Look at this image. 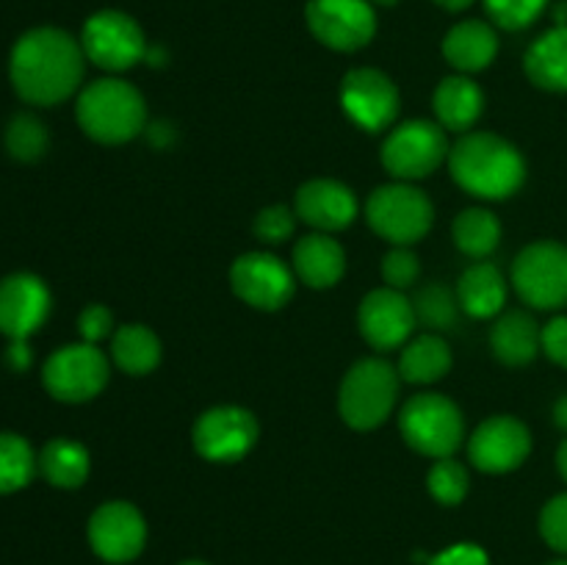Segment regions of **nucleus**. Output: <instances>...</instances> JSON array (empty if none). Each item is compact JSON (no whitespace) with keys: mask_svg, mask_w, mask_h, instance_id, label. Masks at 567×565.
I'll list each match as a JSON object with an SVG mask.
<instances>
[{"mask_svg":"<svg viewBox=\"0 0 567 565\" xmlns=\"http://www.w3.org/2000/svg\"><path fill=\"white\" fill-rule=\"evenodd\" d=\"M78 330L86 343H97L103 338H109V332L114 330V316L105 305H89L78 316Z\"/></svg>","mask_w":567,"mask_h":565,"instance_id":"nucleus-38","label":"nucleus"},{"mask_svg":"<svg viewBox=\"0 0 567 565\" xmlns=\"http://www.w3.org/2000/svg\"><path fill=\"white\" fill-rule=\"evenodd\" d=\"M230 286L238 299L258 310H277L291 299L293 271L271 253H247L230 269Z\"/></svg>","mask_w":567,"mask_h":565,"instance_id":"nucleus-15","label":"nucleus"},{"mask_svg":"<svg viewBox=\"0 0 567 565\" xmlns=\"http://www.w3.org/2000/svg\"><path fill=\"white\" fill-rule=\"evenodd\" d=\"M415 308L396 288H377L365 294L358 310V325L365 341L380 352L402 347L415 327Z\"/></svg>","mask_w":567,"mask_h":565,"instance_id":"nucleus-17","label":"nucleus"},{"mask_svg":"<svg viewBox=\"0 0 567 565\" xmlns=\"http://www.w3.org/2000/svg\"><path fill=\"white\" fill-rule=\"evenodd\" d=\"M39 469L31 443L14 432H0V496L25 487Z\"/></svg>","mask_w":567,"mask_h":565,"instance_id":"nucleus-30","label":"nucleus"},{"mask_svg":"<svg viewBox=\"0 0 567 565\" xmlns=\"http://www.w3.org/2000/svg\"><path fill=\"white\" fill-rule=\"evenodd\" d=\"M491 347L502 363L526 366L543 349V330L526 310H507L493 325Z\"/></svg>","mask_w":567,"mask_h":565,"instance_id":"nucleus-22","label":"nucleus"},{"mask_svg":"<svg viewBox=\"0 0 567 565\" xmlns=\"http://www.w3.org/2000/svg\"><path fill=\"white\" fill-rule=\"evenodd\" d=\"M526 75L548 92H567V25L543 33L526 53Z\"/></svg>","mask_w":567,"mask_h":565,"instance_id":"nucleus-25","label":"nucleus"},{"mask_svg":"<svg viewBox=\"0 0 567 565\" xmlns=\"http://www.w3.org/2000/svg\"><path fill=\"white\" fill-rule=\"evenodd\" d=\"M258 421L247 408L221 404L205 410L194 424V449L210 463L241 460L258 441Z\"/></svg>","mask_w":567,"mask_h":565,"instance_id":"nucleus-12","label":"nucleus"},{"mask_svg":"<svg viewBox=\"0 0 567 565\" xmlns=\"http://www.w3.org/2000/svg\"><path fill=\"white\" fill-rule=\"evenodd\" d=\"M449 170L460 188L482 199L513 197L526 181L524 155L496 133H465L449 150Z\"/></svg>","mask_w":567,"mask_h":565,"instance_id":"nucleus-2","label":"nucleus"},{"mask_svg":"<svg viewBox=\"0 0 567 565\" xmlns=\"http://www.w3.org/2000/svg\"><path fill=\"white\" fill-rule=\"evenodd\" d=\"M293 225H297V210L286 208V205H269L255 216V233L269 244L286 242L293 233Z\"/></svg>","mask_w":567,"mask_h":565,"instance_id":"nucleus-36","label":"nucleus"},{"mask_svg":"<svg viewBox=\"0 0 567 565\" xmlns=\"http://www.w3.org/2000/svg\"><path fill=\"white\" fill-rule=\"evenodd\" d=\"M305 17L313 37L341 53L365 48L377 33L371 0H310Z\"/></svg>","mask_w":567,"mask_h":565,"instance_id":"nucleus-11","label":"nucleus"},{"mask_svg":"<svg viewBox=\"0 0 567 565\" xmlns=\"http://www.w3.org/2000/svg\"><path fill=\"white\" fill-rule=\"evenodd\" d=\"M341 105L349 120L363 131H385L399 114V89L385 72L360 66L343 75Z\"/></svg>","mask_w":567,"mask_h":565,"instance_id":"nucleus-13","label":"nucleus"},{"mask_svg":"<svg viewBox=\"0 0 567 565\" xmlns=\"http://www.w3.org/2000/svg\"><path fill=\"white\" fill-rule=\"evenodd\" d=\"M554 421H557V427L567 430V393L565 397H559L557 404H554Z\"/></svg>","mask_w":567,"mask_h":565,"instance_id":"nucleus-42","label":"nucleus"},{"mask_svg":"<svg viewBox=\"0 0 567 565\" xmlns=\"http://www.w3.org/2000/svg\"><path fill=\"white\" fill-rule=\"evenodd\" d=\"M399 430L415 452L426 458H452L465 435L457 404L441 393H419L399 413Z\"/></svg>","mask_w":567,"mask_h":565,"instance_id":"nucleus-5","label":"nucleus"},{"mask_svg":"<svg viewBox=\"0 0 567 565\" xmlns=\"http://www.w3.org/2000/svg\"><path fill=\"white\" fill-rule=\"evenodd\" d=\"M293 210L302 222L316 227L319 233H336L343 230L358 216V199L354 192L343 183L330 181V177H319V181H308L297 192V203Z\"/></svg>","mask_w":567,"mask_h":565,"instance_id":"nucleus-19","label":"nucleus"},{"mask_svg":"<svg viewBox=\"0 0 567 565\" xmlns=\"http://www.w3.org/2000/svg\"><path fill=\"white\" fill-rule=\"evenodd\" d=\"M81 48L89 61L109 72H125L147 55V39L138 22L125 11L105 9L86 20Z\"/></svg>","mask_w":567,"mask_h":565,"instance_id":"nucleus-7","label":"nucleus"},{"mask_svg":"<svg viewBox=\"0 0 567 565\" xmlns=\"http://www.w3.org/2000/svg\"><path fill=\"white\" fill-rule=\"evenodd\" d=\"M546 6L548 0H485L487 17L507 31L529 28L546 11Z\"/></svg>","mask_w":567,"mask_h":565,"instance_id":"nucleus-34","label":"nucleus"},{"mask_svg":"<svg viewBox=\"0 0 567 565\" xmlns=\"http://www.w3.org/2000/svg\"><path fill=\"white\" fill-rule=\"evenodd\" d=\"M543 352L567 369V316H557L543 327Z\"/></svg>","mask_w":567,"mask_h":565,"instance_id":"nucleus-39","label":"nucleus"},{"mask_svg":"<svg viewBox=\"0 0 567 565\" xmlns=\"http://www.w3.org/2000/svg\"><path fill=\"white\" fill-rule=\"evenodd\" d=\"M415 319L424 321L432 330H446L457 321V308L460 299L449 291L441 282H430V286L421 288L413 299Z\"/></svg>","mask_w":567,"mask_h":565,"instance_id":"nucleus-32","label":"nucleus"},{"mask_svg":"<svg viewBox=\"0 0 567 565\" xmlns=\"http://www.w3.org/2000/svg\"><path fill=\"white\" fill-rule=\"evenodd\" d=\"M147 541V524L131 502H105L89 518V543L105 563H131Z\"/></svg>","mask_w":567,"mask_h":565,"instance_id":"nucleus-14","label":"nucleus"},{"mask_svg":"<svg viewBox=\"0 0 567 565\" xmlns=\"http://www.w3.org/2000/svg\"><path fill=\"white\" fill-rule=\"evenodd\" d=\"M293 271L310 288H330L347 271V255L330 233H310L293 247Z\"/></svg>","mask_w":567,"mask_h":565,"instance_id":"nucleus-20","label":"nucleus"},{"mask_svg":"<svg viewBox=\"0 0 567 565\" xmlns=\"http://www.w3.org/2000/svg\"><path fill=\"white\" fill-rule=\"evenodd\" d=\"M83 61L81 42L70 33L61 28H33L11 50V83L28 103L55 105L81 86Z\"/></svg>","mask_w":567,"mask_h":565,"instance_id":"nucleus-1","label":"nucleus"},{"mask_svg":"<svg viewBox=\"0 0 567 565\" xmlns=\"http://www.w3.org/2000/svg\"><path fill=\"white\" fill-rule=\"evenodd\" d=\"M554 565H567V563H554Z\"/></svg>","mask_w":567,"mask_h":565,"instance_id":"nucleus-47","label":"nucleus"},{"mask_svg":"<svg viewBox=\"0 0 567 565\" xmlns=\"http://www.w3.org/2000/svg\"><path fill=\"white\" fill-rule=\"evenodd\" d=\"M513 286L526 305L557 310L567 305V247L535 242L513 264Z\"/></svg>","mask_w":567,"mask_h":565,"instance_id":"nucleus-8","label":"nucleus"},{"mask_svg":"<svg viewBox=\"0 0 567 565\" xmlns=\"http://www.w3.org/2000/svg\"><path fill=\"white\" fill-rule=\"evenodd\" d=\"M181 565H208V563H203V559H186V563H181Z\"/></svg>","mask_w":567,"mask_h":565,"instance_id":"nucleus-45","label":"nucleus"},{"mask_svg":"<svg viewBox=\"0 0 567 565\" xmlns=\"http://www.w3.org/2000/svg\"><path fill=\"white\" fill-rule=\"evenodd\" d=\"M6 363L14 371H25L31 366V349L25 341H11L9 352H6Z\"/></svg>","mask_w":567,"mask_h":565,"instance_id":"nucleus-41","label":"nucleus"},{"mask_svg":"<svg viewBox=\"0 0 567 565\" xmlns=\"http://www.w3.org/2000/svg\"><path fill=\"white\" fill-rule=\"evenodd\" d=\"M371 3H380V6H393L396 0H371Z\"/></svg>","mask_w":567,"mask_h":565,"instance_id":"nucleus-46","label":"nucleus"},{"mask_svg":"<svg viewBox=\"0 0 567 565\" xmlns=\"http://www.w3.org/2000/svg\"><path fill=\"white\" fill-rule=\"evenodd\" d=\"M454 244L471 258H487L502 242V222L487 208H468L454 219Z\"/></svg>","mask_w":567,"mask_h":565,"instance_id":"nucleus-29","label":"nucleus"},{"mask_svg":"<svg viewBox=\"0 0 567 565\" xmlns=\"http://www.w3.org/2000/svg\"><path fill=\"white\" fill-rule=\"evenodd\" d=\"M6 150L17 161H37L48 150V127L33 114H17L6 125Z\"/></svg>","mask_w":567,"mask_h":565,"instance_id":"nucleus-31","label":"nucleus"},{"mask_svg":"<svg viewBox=\"0 0 567 565\" xmlns=\"http://www.w3.org/2000/svg\"><path fill=\"white\" fill-rule=\"evenodd\" d=\"M557 469H559V474H563L565 482H567V441L563 443V446H559V452H557Z\"/></svg>","mask_w":567,"mask_h":565,"instance_id":"nucleus-44","label":"nucleus"},{"mask_svg":"<svg viewBox=\"0 0 567 565\" xmlns=\"http://www.w3.org/2000/svg\"><path fill=\"white\" fill-rule=\"evenodd\" d=\"M498 53V37L487 22L463 20L446 33L443 39V55L454 70L480 72L493 64Z\"/></svg>","mask_w":567,"mask_h":565,"instance_id":"nucleus-21","label":"nucleus"},{"mask_svg":"<svg viewBox=\"0 0 567 565\" xmlns=\"http://www.w3.org/2000/svg\"><path fill=\"white\" fill-rule=\"evenodd\" d=\"M426 485L441 504H460L468 493V471L454 458H441L432 465Z\"/></svg>","mask_w":567,"mask_h":565,"instance_id":"nucleus-33","label":"nucleus"},{"mask_svg":"<svg viewBox=\"0 0 567 565\" xmlns=\"http://www.w3.org/2000/svg\"><path fill=\"white\" fill-rule=\"evenodd\" d=\"M435 3L443 6V9H449V11H463V9H468L474 0H435Z\"/></svg>","mask_w":567,"mask_h":565,"instance_id":"nucleus-43","label":"nucleus"},{"mask_svg":"<svg viewBox=\"0 0 567 565\" xmlns=\"http://www.w3.org/2000/svg\"><path fill=\"white\" fill-rule=\"evenodd\" d=\"M50 314V291L37 275L17 271L0 280V332L11 341H25Z\"/></svg>","mask_w":567,"mask_h":565,"instance_id":"nucleus-18","label":"nucleus"},{"mask_svg":"<svg viewBox=\"0 0 567 565\" xmlns=\"http://www.w3.org/2000/svg\"><path fill=\"white\" fill-rule=\"evenodd\" d=\"M449 155L446 133L437 122L410 120L388 133L382 144V166L399 181L432 175Z\"/></svg>","mask_w":567,"mask_h":565,"instance_id":"nucleus-9","label":"nucleus"},{"mask_svg":"<svg viewBox=\"0 0 567 565\" xmlns=\"http://www.w3.org/2000/svg\"><path fill=\"white\" fill-rule=\"evenodd\" d=\"M452 369V349L435 332L413 338L404 343L402 358H399V377L408 382H435L449 374Z\"/></svg>","mask_w":567,"mask_h":565,"instance_id":"nucleus-26","label":"nucleus"},{"mask_svg":"<svg viewBox=\"0 0 567 565\" xmlns=\"http://www.w3.org/2000/svg\"><path fill=\"white\" fill-rule=\"evenodd\" d=\"M399 393V371L382 358H365L347 371L338 393L343 421L354 430H374L391 415Z\"/></svg>","mask_w":567,"mask_h":565,"instance_id":"nucleus-4","label":"nucleus"},{"mask_svg":"<svg viewBox=\"0 0 567 565\" xmlns=\"http://www.w3.org/2000/svg\"><path fill=\"white\" fill-rule=\"evenodd\" d=\"M365 219L377 236L396 247H410L430 233L435 208L421 188L410 183H388L369 197Z\"/></svg>","mask_w":567,"mask_h":565,"instance_id":"nucleus-6","label":"nucleus"},{"mask_svg":"<svg viewBox=\"0 0 567 565\" xmlns=\"http://www.w3.org/2000/svg\"><path fill=\"white\" fill-rule=\"evenodd\" d=\"M430 565H491V563H487L485 548L474 546V543H457V546H449L446 552L432 557Z\"/></svg>","mask_w":567,"mask_h":565,"instance_id":"nucleus-40","label":"nucleus"},{"mask_svg":"<svg viewBox=\"0 0 567 565\" xmlns=\"http://www.w3.org/2000/svg\"><path fill=\"white\" fill-rule=\"evenodd\" d=\"M432 105H435L437 125L449 127V131H468L482 116L485 94H482V89L471 78L452 75L441 81V86L435 89Z\"/></svg>","mask_w":567,"mask_h":565,"instance_id":"nucleus-24","label":"nucleus"},{"mask_svg":"<svg viewBox=\"0 0 567 565\" xmlns=\"http://www.w3.org/2000/svg\"><path fill=\"white\" fill-rule=\"evenodd\" d=\"M421 264L408 247H396L382 258V277H385L388 288H396V291H404V288L413 286L419 280Z\"/></svg>","mask_w":567,"mask_h":565,"instance_id":"nucleus-35","label":"nucleus"},{"mask_svg":"<svg viewBox=\"0 0 567 565\" xmlns=\"http://www.w3.org/2000/svg\"><path fill=\"white\" fill-rule=\"evenodd\" d=\"M42 380L50 397L59 402H86L109 382V360L94 343H70L50 355Z\"/></svg>","mask_w":567,"mask_h":565,"instance_id":"nucleus-10","label":"nucleus"},{"mask_svg":"<svg viewBox=\"0 0 567 565\" xmlns=\"http://www.w3.org/2000/svg\"><path fill=\"white\" fill-rule=\"evenodd\" d=\"M532 452V432L515 415H493L482 421L468 441L471 463L487 474L515 471Z\"/></svg>","mask_w":567,"mask_h":565,"instance_id":"nucleus-16","label":"nucleus"},{"mask_svg":"<svg viewBox=\"0 0 567 565\" xmlns=\"http://www.w3.org/2000/svg\"><path fill=\"white\" fill-rule=\"evenodd\" d=\"M540 532L548 546L567 554V493H559L543 507Z\"/></svg>","mask_w":567,"mask_h":565,"instance_id":"nucleus-37","label":"nucleus"},{"mask_svg":"<svg viewBox=\"0 0 567 565\" xmlns=\"http://www.w3.org/2000/svg\"><path fill=\"white\" fill-rule=\"evenodd\" d=\"M457 299L460 308L465 310L474 319H491V316H498L504 310V302H507V280L498 271V266L482 264L468 266L460 277L457 286Z\"/></svg>","mask_w":567,"mask_h":565,"instance_id":"nucleus-23","label":"nucleus"},{"mask_svg":"<svg viewBox=\"0 0 567 565\" xmlns=\"http://www.w3.org/2000/svg\"><path fill=\"white\" fill-rule=\"evenodd\" d=\"M78 125L103 144L131 142L147 125L142 92L122 78H100L78 94Z\"/></svg>","mask_w":567,"mask_h":565,"instance_id":"nucleus-3","label":"nucleus"},{"mask_svg":"<svg viewBox=\"0 0 567 565\" xmlns=\"http://www.w3.org/2000/svg\"><path fill=\"white\" fill-rule=\"evenodd\" d=\"M39 471L55 487H81L89 476V452L72 438H53L39 452Z\"/></svg>","mask_w":567,"mask_h":565,"instance_id":"nucleus-27","label":"nucleus"},{"mask_svg":"<svg viewBox=\"0 0 567 565\" xmlns=\"http://www.w3.org/2000/svg\"><path fill=\"white\" fill-rule=\"evenodd\" d=\"M111 358H114V363L120 366L125 374H150L161 360V341L150 327L125 325L114 332Z\"/></svg>","mask_w":567,"mask_h":565,"instance_id":"nucleus-28","label":"nucleus"}]
</instances>
